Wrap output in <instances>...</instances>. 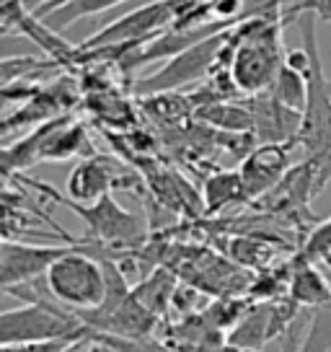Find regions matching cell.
<instances>
[{
	"instance_id": "6da1fadb",
	"label": "cell",
	"mask_w": 331,
	"mask_h": 352,
	"mask_svg": "<svg viewBox=\"0 0 331 352\" xmlns=\"http://www.w3.org/2000/svg\"><path fill=\"white\" fill-rule=\"evenodd\" d=\"M222 57L241 94L256 96L269 91L287 57L279 42V21L249 13L231 29V39L222 50Z\"/></svg>"
},
{
	"instance_id": "7a4b0ae2",
	"label": "cell",
	"mask_w": 331,
	"mask_h": 352,
	"mask_svg": "<svg viewBox=\"0 0 331 352\" xmlns=\"http://www.w3.org/2000/svg\"><path fill=\"white\" fill-rule=\"evenodd\" d=\"M295 21H298L303 47L295 52H287L285 60L303 70L308 80V104L303 111V127H300L298 140L313 155H321L331 151V83L323 76V63L319 52V34H316L319 16L300 13L295 16Z\"/></svg>"
},
{
	"instance_id": "3957f363",
	"label": "cell",
	"mask_w": 331,
	"mask_h": 352,
	"mask_svg": "<svg viewBox=\"0 0 331 352\" xmlns=\"http://www.w3.org/2000/svg\"><path fill=\"white\" fill-rule=\"evenodd\" d=\"M3 344L47 340H91V327L73 308L60 303H29L21 308H5L0 314Z\"/></svg>"
},
{
	"instance_id": "277c9868",
	"label": "cell",
	"mask_w": 331,
	"mask_h": 352,
	"mask_svg": "<svg viewBox=\"0 0 331 352\" xmlns=\"http://www.w3.org/2000/svg\"><path fill=\"white\" fill-rule=\"evenodd\" d=\"M16 179H19V184H29V187H34L36 192H42L45 197H52L57 205L73 210L78 218L86 223L91 239H99V241H109V243H135L143 239L145 220L137 218L130 210L122 208L119 202L111 197V192L104 195L101 199H96V202H89V205H86V202H76V199H70V197H62V195H60L52 184H47V182L29 179V176H21V174L16 176Z\"/></svg>"
},
{
	"instance_id": "5b68a950",
	"label": "cell",
	"mask_w": 331,
	"mask_h": 352,
	"mask_svg": "<svg viewBox=\"0 0 331 352\" xmlns=\"http://www.w3.org/2000/svg\"><path fill=\"white\" fill-rule=\"evenodd\" d=\"M45 283L52 296L76 314L101 308L106 300L104 262L91 259L83 249H67L62 256H57L47 270Z\"/></svg>"
},
{
	"instance_id": "8992f818",
	"label": "cell",
	"mask_w": 331,
	"mask_h": 352,
	"mask_svg": "<svg viewBox=\"0 0 331 352\" xmlns=\"http://www.w3.org/2000/svg\"><path fill=\"white\" fill-rule=\"evenodd\" d=\"M231 39V29L225 32H218L197 42L194 47H189L179 55L168 57L163 67H158L153 76H145L135 83V91L137 94H145V96H155V94H171L181 86H189L199 78L210 76L218 60H220L225 44Z\"/></svg>"
},
{
	"instance_id": "52a82bcc",
	"label": "cell",
	"mask_w": 331,
	"mask_h": 352,
	"mask_svg": "<svg viewBox=\"0 0 331 352\" xmlns=\"http://www.w3.org/2000/svg\"><path fill=\"white\" fill-rule=\"evenodd\" d=\"M176 11V0H153L145 3L135 11L124 13L119 19H114L109 26L91 34L86 42L80 44V50H93V47H109V44H130V42H145L153 39L155 34L171 26Z\"/></svg>"
},
{
	"instance_id": "ba28073f",
	"label": "cell",
	"mask_w": 331,
	"mask_h": 352,
	"mask_svg": "<svg viewBox=\"0 0 331 352\" xmlns=\"http://www.w3.org/2000/svg\"><path fill=\"white\" fill-rule=\"evenodd\" d=\"M73 246H32L5 239L0 246V283L3 290L13 285H23L47 275L57 256H62Z\"/></svg>"
},
{
	"instance_id": "9c48e42d",
	"label": "cell",
	"mask_w": 331,
	"mask_h": 352,
	"mask_svg": "<svg viewBox=\"0 0 331 352\" xmlns=\"http://www.w3.org/2000/svg\"><path fill=\"white\" fill-rule=\"evenodd\" d=\"M251 117L259 143H295L303 127V111L279 104L272 91L256 94L251 101Z\"/></svg>"
},
{
	"instance_id": "30bf717a",
	"label": "cell",
	"mask_w": 331,
	"mask_h": 352,
	"mask_svg": "<svg viewBox=\"0 0 331 352\" xmlns=\"http://www.w3.org/2000/svg\"><path fill=\"white\" fill-rule=\"evenodd\" d=\"M290 145L293 143H262L246 155V161L241 164V176L249 197L264 195L285 176L290 166Z\"/></svg>"
},
{
	"instance_id": "8fae6325",
	"label": "cell",
	"mask_w": 331,
	"mask_h": 352,
	"mask_svg": "<svg viewBox=\"0 0 331 352\" xmlns=\"http://www.w3.org/2000/svg\"><path fill=\"white\" fill-rule=\"evenodd\" d=\"M122 171L114 161L104 155H89L70 171L67 176V195L76 202H96L104 195H109L111 187L119 182Z\"/></svg>"
},
{
	"instance_id": "7c38bea8",
	"label": "cell",
	"mask_w": 331,
	"mask_h": 352,
	"mask_svg": "<svg viewBox=\"0 0 331 352\" xmlns=\"http://www.w3.org/2000/svg\"><path fill=\"white\" fill-rule=\"evenodd\" d=\"M290 300L298 306L331 308V285L319 270V262L295 256L293 277H290Z\"/></svg>"
},
{
	"instance_id": "4fadbf2b",
	"label": "cell",
	"mask_w": 331,
	"mask_h": 352,
	"mask_svg": "<svg viewBox=\"0 0 331 352\" xmlns=\"http://www.w3.org/2000/svg\"><path fill=\"white\" fill-rule=\"evenodd\" d=\"M119 3H127V0H47L34 11V16L42 19L52 32H62L70 23L109 11Z\"/></svg>"
},
{
	"instance_id": "5bb4252c",
	"label": "cell",
	"mask_w": 331,
	"mask_h": 352,
	"mask_svg": "<svg viewBox=\"0 0 331 352\" xmlns=\"http://www.w3.org/2000/svg\"><path fill=\"white\" fill-rule=\"evenodd\" d=\"M272 324H275V308H254L233 327L228 344L238 350H262V344L272 340Z\"/></svg>"
},
{
	"instance_id": "9a60e30c",
	"label": "cell",
	"mask_w": 331,
	"mask_h": 352,
	"mask_svg": "<svg viewBox=\"0 0 331 352\" xmlns=\"http://www.w3.org/2000/svg\"><path fill=\"white\" fill-rule=\"evenodd\" d=\"M272 96H275L279 104H285L295 111H306V104H308V80H306V73L298 70L295 65H290L285 60V65L279 67L275 83H272Z\"/></svg>"
},
{
	"instance_id": "2e32d148",
	"label": "cell",
	"mask_w": 331,
	"mask_h": 352,
	"mask_svg": "<svg viewBox=\"0 0 331 352\" xmlns=\"http://www.w3.org/2000/svg\"><path fill=\"white\" fill-rule=\"evenodd\" d=\"M249 197L246 195V184H243L241 171H220V174H212L205 182V205L210 212H218L231 202Z\"/></svg>"
},
{
	"instance_id": "e0dca14e",
	"label": "cell",
	"mask_w": 331,
	"mask_h": 352,
	"mask_svg": "<svg viewBox=\"0 0 331 352\" xmlns=\"http://www.w3.org/2000/svg\"><path fill=\"white\" fill-rule=\"evenodd\" d=\"M199 117L228 132L254 130L251 109H243V107H236V104H207V107L199 109Z\"/></svg>"
},
{
	"instance_id": "ac0fdd59",
	"label": "cell",
	"mask_w": 331,
	"mask_h": 352,
	"mask_svg": "<svg viewBox=\"0 0 331 352\" xmlns=\"http://www.w3.org/2000/svg\"><path fill=\"white\" fill-rule=\"evenodd\" d=\"M331 350V308H313L308 337L298 352H329Z\"/></svg>"
},
{
	"instance_id": "d6986e66",
	"label": "cell",
	"mask_w": 331,
	"mask_h": 352,
	"mask_svg": "<svg viewBox=\"0 0 331 352\" xmlns=\"http://www.w3.org/2000/svg\"><path fill=\"white\" fill-rule=\"evenodd\" d=\"M331 254V218H326L323 223H319L313 231H310L308 241L303 246V252L298 254L300 259H308V262H323V256Z\"/></svg>"
},
{
	"instance_id": "ffe728a7",
	"label": "cell",
	"mask_w": 331,
	"mask_h": 352,
	"mask_svg": "<svg viewBox=\"0 0 331 352\" xmlns=\"http://www.w3.org/2000/svg\"><path fill=\"white\" fill-rule=\"evenodd\" d=\"M89 340H47L23 342V344H3V352H73Z\"/></svg>"
},
{
	"instance_id": "44dd1931",
	"label": "cell",
	"mask_w": 331,
	"mask_h": 352,
	"mask_svg": "<svg viewBox=\"0 0 331 352\" xmlns=\"http://www.w3.org/2000/svg\"><path fill=\"white\" fill-rule=\"evenodd\" d=\"M207 3H210L215 19H238V16H246L243 13V3L246 0H207Z\"/></svg>"
},
{
	"instance_id": "7402d4cb",
	"label": "cell",
	"mask_w": 331,
	"mask_h": 352,
	"mask_svg": "<svg viewBox=\"0 0 331 352\" xmlns=\"http://www.w3.org/2000/svg\"><path fill=\"white\" fill-rule=\"evenodd\" d=\"M86 344H89V342H83V344H80V347H76L73 352H83V347H86ZM86 352H101V350H99V347H93V350H86Z\"/></svg>"
},
{
	"instance_id": "603a6c76",
	"label": "cell",
	"mask_w": 331,
	"mask_h": 352,
	"mask_svg": "<svg viewBox=\"0 0 331 352\" xmlns=\"http://www.w3.org/2000/svg\"><path fill=\"white\" fill-rule=\"evenodd\" d=\"M321 264H323L326 270H331V254H326V256H323V262H321Z\"/></svg>"
},
{
	"instance_id": "cb8c5ba5",
	"label": "cell",
	"mask_w": 331,
	"mask_h": 352,
	"mask_svg": "<svg viewBox=\"0 0 331 352\" xmlns=\"http://www.w3.org/2000/svg\"><path fill=\"white\" fill-rule=\"evenodd\" d=\"M231 347V344H228ZM231 352H262V350H238V347H231Z\"/></svg>"
}]
</instances>
